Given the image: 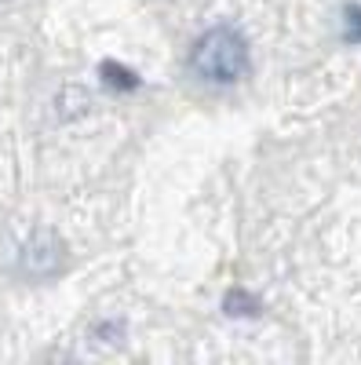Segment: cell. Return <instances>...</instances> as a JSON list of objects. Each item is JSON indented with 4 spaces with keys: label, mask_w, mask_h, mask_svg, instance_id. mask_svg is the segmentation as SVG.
<instances>
[{
    "label": "cell",
    "mask_w": 361,
    "mask_h": 365,
    "mask_svg": "<svg viewBox=\"0 0 361 365\" xmlns=\"http://www.w3.org/2000/svg\"><path fill=\"white\" fill-rule=\"evenodd\" d=\"M194 70L212 81V84H234L241 73L248 70V44L234 26H212L208 34L194 44L190 55Z\"/></svg>",
    "instance_id": "6da1fadb"
},
{
    "label": "cell",
    "mask_w": 361,
    "mask_h": 365,
    "mask_svg": "<svg viewBox=\"0 0 361 365\" xmlns=\"http://www.w3.org/2000/svg\"><path fill=\"white\" fill-rule=\"evenodd\" d=\"M63 241H58L51 230H41L29 237V245L22 249V267L33 274V278H48V274H55L58 267H63Z\"/></svg>",
    "instance_id": "7a4b0ae2"
},
{
    "label": "cell",
    "mask_w": 361,
    "mask_h": 365,
    "mask_svg": "<svg viewBox=\"0 0 361 365\" xmlns=\"http://www.w3.org/2000/svg\"><path fill=\"white\" fill-rule=\"evenodd\" d=\"M223 311L234 314V318H248V314H259V303L248 296V292H241V289H230L223 296Z\"/></svg>",
    "instance_id": "3957f363"
},
{
    "label": "cell",
    "mask_w": 361,
    "mask_h": 365,
    "mask_svg": "<svg viewBox=\"0 0 361 365\" xmlns=\"http://www.w3.org/2000/svg\"><path fill=\"white\" fill-rule=\"evenodd\" d=\"M103 77H106V84H113V88H120V91H128V88L139 84V77H135L132 70L117 66V63H103Z\"/></svg>",
    "instance_id": "277c9868"
},
{
    "label": "cell",
    "mask_w": 361,
    "mask_h": 365,
    "mask_svg": "<svg viewBox=\"0 0 361 365\" xmlns=\"http://www.w3.org/2000/svg\"><path fill=\"white\" fill-rule=\"evenodd\" d=\"M347 15H350V19H347V26H350L347 37H350V41H361V8H347Z\"/></svg>",
    "instance_id": "5b68a950"
}]
</instances>
